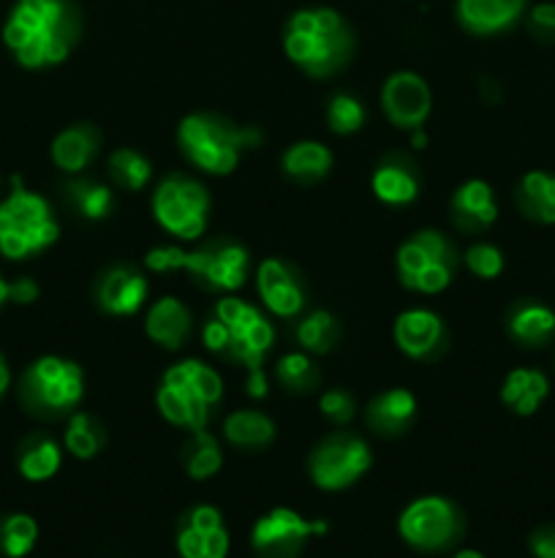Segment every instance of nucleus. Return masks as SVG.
Here are the masks:
<instances>
[{"label":"nucleus","mask_w":555,"mask_h":558,"mask_svg":"<svg viewBox=\"0 0 555 558\" xmlns=\"http://www.w3.org/2000/svg\"><path fill=\"white\" fill-rule=\"evenodd\" d=\"M194 330V316L188 305L177 298H161L150 305L145 319V332L152 343L163 349H180Z\"/></svg>","instance_id":"obj_19"},{"label":"nucleus","mask_w":555,"mask_h":558,"mask_svg":"<svg viewBox=\"0 0 555 558\" xmlns=\"http://www.w3.org/2000/svg\"><path fill=\"white\" fill-rule=\"evenodd\" d=\"M321 414L326 420H332L335 425H346L348 420L357 414V407H354V398L343 390H326L319 401Z\"/></svg>","instance_id":"obj_40"},{"label":"nucleus","mask_w":555,"mask_h":558,"mask_svg":"<svg viewBox=\"0 0 555 558\" xmlns=\"http://www.w3.org/2000/svg\"><path fill=\"white\" fill-rule=\"evenodd\" d=\"M63 456H60L58 441L44 434L27 436L16 450V469L27 483H47L58 474Z\"/></svg>","instance_id":"obj_24"},{"label":"nucleus","mask_w":555,"mask_h":558,"mask_svg":"<svg viewBox=\"0 0 555 558\" xmlns=\"http://www.w3.org/2000/svg\"><path fill=\"white\" fill-rule=\"evenodd\" d=\"M183 463L190 480H210L221 472L223 452L205 428L190 430V439L183 447Z\"/></svg>","instance_id":"obj_31"},{"label":"nucleus","mask_w":555,"mask_h":558,"mask_svg":"<svg viewBox=\"0 0 555 558\" xmlns=\"http://www.w3.org/2000/svg\"><path fill=\"white\" fill-rule=\"evenodd\" d=\"M509 332L522 347H544L555 336V314L547 305L526 300V303L515 305V311H511Z\"/></svg>","instance_id":"obj_26"},{"label":"nucleus","mask_w":555,"mask_h":558,"mask_svg":"<svg viewBox=\"0 0 555 558\" xmlns=\"http://www.w3.org/2000/svg\"><path fill=\"white\" fill-rule=\"evenodd\" d=\"M82 396H85V374L79 365L65 357L47 354L22 374L20 398L33 417H63L76 409Z\"/></svg>","instance_id":"obj_7"},{"label":"nucleus","mask_w":555,"mask_h":558,"mask_svg":"<svg viewBox=\"0 0 555 558\" xmlns=\"http://www.w3.org/2000/svg\"><path fill=\"white\" fill-rule=\"evenodd\" d=\"M526 0H457V20L477 36H493L517 22Z\"/></svg>","instance_id":"obj_20"},{"label":"nucleus","mask_w":555,"mask_h":558,"mask_svg":"<svg viewBox=\"0 0 555 558\" xmlns=\"http://www.w3.org/2000/svg\"><path fill=\"white\" fill-rule=\"evenodd\" d=\"M103 441H107L103 425L98 423L96 417H90V414H74L63 436L65 450H69L74 458H79V461H90V458H96L98 452H101Z\"/></svg>","instance_id":"obj_33"},{"label":"nucleus","mask_w":555,"mask_h":558,"mask_svg":"<svg viewBox=\"0 0 555 558\" xmlns=\"http://www.w3.org/2000/svg\"><path fill=\"white\" fill-rule=\"evenodd\" d=\"M5 303H9V283H5L3 278H0V308H3Z\"/></svg>","instance_id":"obj_48"},{"label":"nucleus","mask_w":555,"mask_h":558,"mask_svg":"<svg viewBox=\"0 0 555 558\" xmlns=\"http://www.w3.org/2000/svg\"><path fill=\"white\" fill-rule=\"evenodd\" d=\"M446 330L439 314L428 308L403 311L395 322V343L411 360H428L444 349Z\"/></svg>","instance_id":"obj_17"},{"label":"nucleus","mask_w":555,"mask_h":558,"mask_svg":"<svg viewBox=\"0 0 555 558\" xmlns=\"http://www.w3.org/2000/svg\"><path fill=\"white\" fill-rule=\"evenodd\" d=\"M215 316L229 330V357L239 360L248 371L261 368L272 347V338H275L264 314L245 300L226 294L218 300Z\"/></svg>","instance_id":"obj_12"},{"label":"nucleus","mask_w":555,"mask_h":558,"mask_svg":"<svg viewBox=\"0 0 555 558\" xmlns=\"http://www.w3.org/2000/svg\"><path fill=\"white\" fill-rule=\"evenodd\" d=\"M180 558H226L229 532L215 507L196 505L183 515L177 529Z\"/></svg>","instance_id":"obj_15"},{"label":"nucleus","mask_w":555,"mask_h":558,"mask_svg":"<svg viewBox=\"0 0 555 558\" xmlns=\"http://www.w3.org/2000/svg\"><path fill=\"white\" fill-rule=\"evenodd\" d=\"M145 262L152 272H190L199 287L212 289V292H234L243 287L250 265L248 251L237 243H226V240H218V243L196 251L161 245V248L147 251Z\"/></svg>","instance_id":"obj_5"},{"label":"nucleus","mask_w":555,"mask_h":558,"mask_svg":"<svg viewBox=\"0 0 555 558\" xmlns=\"http://www.w3.org/2000/svg\"><path fill=\"white\" fill-rule=\"evenodd\" d=\"M275 374L278 379H281V385L294 392L299 390L308 392L319 385V371H316V365L310 363L308 354H299V352L283 354L275 365Z\"/></svg>","instance_id":"obj_37"},{"label":"nucleus","mask_w":555,"mask_h":558,"mask_svg":"<svg viewBox=\"0 0 555 558\" xmlns=\"http://www.w3.org/2000/svg\"><path fill=\"white\" fill-rule=\"evenodd\" d=\"M9 300L16 305H30L38 300V287L33 278H20V281L9 283Z\"/></svg>","instance_id":"obj_44"},{"label":"nucleus","mask_w":555,"mask_h":558,"mask_svg":"<svg viewBox=\"0 0 555 558\" xmlns=\"http://www.w3.org/2000/svg\"><path fill=\"white\" fill-rule=\"evenodd\" d=\"M79 38V16L69 0H20L3 27V41L25 69L63 63Z\"/></svg>","instance_id":"obj_1"},{"label":"nucleus","mask_w":555,"mask_h":558,"mask_svg":"<svg viewBox=\"0 0 555 558\" xmlns=\"http://www.w3.org/2000/svg\"><path fill=\"white\" fill-rule=\"evenodd\" d=\"M201 341H205V347L210 349V352L215 354H226L229 352V330L226 325H223L221 319H210L205 325V330H201Z\"/></svg>","instance_id":"obj_42"},{"label":"nucleus","mask_w":555,"mask_h":558,"mask_svg":"<svg viewBox=\"0 0 555 558\" xmlns=\"http://www.w3.org/2000/svg\"><path fill=\"white\" fill-rule=\"evenodd\" d=\"M152 216L180 240H199L210 221V194L188 174H169L152 194Z\"/></svg>","instance_id":"obj_10"},{"label":"nucleus","mask_w":555,"mask_h":558,"mask_svg":"<svg viewBox=\"0 0 555 558\" xmlns=\"http://www.w3.org/2000/svg\"><path fill=\"white\" fill-rule=\"evenodd\" d=\"M283 49L305 74L332 76L351 60L354 36L337 11L303 9L288 20Z\"/></svg>","instance_id":"obj_2"},{"label":"nucleus","mask_w":555,"mask_h":558,"mask_svg":"<svg viewBox=\"0 0 555 558\" xmlns=\"http://www.w3.org/2000/svg\"><path fill=\"white\" fill-rule=\"evenodd\" d=\"M381 109L397 129H422L430 109H433V93L419 74L397 71L381 87Z\"/></svg>","instance_id":"obj_14"},{"label":"nucleus","mask_w":555,"mask_h":558,"mask_svg":"<svg viewBox=\"0 0 555 558\" xmlns=\"http://www.w3.org/2000/svg\"><path fill=\"white\" fill-rule=\"evenodd\" d=\"M452 558H484L482 554H479V550H471V548H466V550H457L455 556Z\"/></svg>","instance_id":"obj_49"},{"label":"nucleus","mask_w":555,"mask_h":558,"mask_svg":"<svg viewBox=\"0 0 555 558\" xmlns=\"http://www.w3.org/2000/svg\"><path fill=\"white\" fill-rule=\"evenodd\" d=\"M11 185V194L0 202V254L5 259H27L47 251L60 238V227L44 196L27 191L20 178Z\"/></svg>","instance_id":"obj_6"},{"label":"nucleus","mask_w":555,"mask_h":558,"mask_svg":"<svg viewBox=\"0 0 555 558\" xmlns=\"http://www.w3.org/2000/svg\"><path fill=\"white\" fill-rule=\"evenodd\" d=\"M326 123L335 134H354V131L362 129L365 123V107L348 93H341L330 101L326 107Z\"/></svg>","instance_id":"obj_38"},{"label":"nucleus","mask_w":555,"mask_h":558,"mask_svg":"<svg viewBox=\"0 0 555 558\" xmlns=\"http://www.w3.org/2000/svg\"><path fill=\"white\" fill-rule=\"evenodd\" d=\"M531 31L542 41H555V3H539L531 11Z\"/></svg>","instance_id":"obj_41"},{"label":"nucleus","mask_w":555,"mask_h":558,"mask_svg":"<svg viewBox=\"0 0 555 558\" xmlns=\"http://www.w3.org/2000/svg\"><path fill=\"white\" fill-rule=\"evenodd\" d=\"M147 292H150V287H147V278L139 270L128 265H118L101 276L96 298L107 314L131 316L145 305Z\"/></svg>","instance_id":"obj_18"},{"label":"nucleus","mask_w":555,"mask_h":558,"mask_svg":"<svg viewBox=\"0 0 555 558\" xmlns=\"http://www.w3.org/2000/svg\"><path fill=\"white\" fill-rule=\"evenodd\" d=\"M515 202L531 221L555 223V178L547 172H528L517 185Z\"/></svg>","instance_id":"obj_25"},{"label":"nucleus","mask_w":555,"mask_h":558,"mask_svg":"<svg viewBox=\"0 0 555 558\" xmlns=\"http://www.w3.org/2000/svg\"><path fill=\"white\" fill-rule=\"evenodd\" d=\"M332 169V153L321 142H297L283 153V172L299 183L321 180Z\"/></svg>","instance_id":"obj_29"},{"label":"nucleus","mask_w":555,"mask_h":558,"mask_svg":"<svg viewBox=\"0 0 555 558\" xmlns=\"http://www.w3.org/2000/svg\"><path fill=\"white\" fill-rule=\"evenodd\" d=\"M98 147H101V134L96 125L79 123L71 129L60 131L52 142V161L63 172L76 174L96 158Z\"/></svg>","instance_id":"obj_22"},{"label":"nucleus","mask_w":555,"mask_h":558,"mask_svg":"<svg viewBox=\"0 0 555 558\" xmlns=\"http://www.w3.org/2000/svg\"><path fill=\"white\" fill-rule=\"evenodd\" d=\"M466 267L473 276L490 281V278H495L504 270V256H501V251L495 248V245L477 243L466 251Z\"/></svg>","instance_id":"obj_39"},{"label":"nucleus","mask_w":555,"mask_h":558,"mask_svg":"<svg viewBox=\"0 0 555 558\" xmlns=\"http://www.w3.org/2000/svg\"><path fill=\"white\" fill-rule=\"evenodd\" d=\"M411 145L417 147V150H422V147L428 145V134H424L422 129H414L411 131Z\"/></svg>","instance_id":"obj_47"},{"label":"nucleus","mask_w":555,"mask_h":558,"mask_svg":"<svg viewBox=\"0 0 555 558\" xmlns=\"http://www.w3.org/2000/svg\"><path fill=\"white\" fill-rule=\"evenodd\" d=\"M373 456L370 447L359 436L335 434L326 436L313 450L308 461L310 480L321 490H343L351 488L359 477L370 469Z\"/></svg>","instance_id":"obj_11"},{"label":"nucleus","mask_w":555,"mask_h":558,"mask_svg":"<svg viewBox=\"0 0 555 558\" xmlns=\"http://www.w3.org/2000/svg\"><path fill=\"white\" fill-rule=\"evenodd\" d=\"M414 414H417V398L408 390H390L381 392L373 403L365 412L370 428L381 436H400L406 434L408 425L414 423Z\"/></svg>","instance_id":"obj_23"},{"label":"nucleus","mask_w":555,"mask_h":558,"mask_svg":"<svg viewBox=\"0 0 555 558\" xmlns=\"http://www.w3.org/2000/svg\"><path fill=\"white\" fill-rule=\"evenodd\" d=\"M38 543V523L25 512L0 518V556L25 558Z\"/></svg>","instance_id":"obj_32"},{"label":"nucleus","mask_w":555,"mask_h":558,"mask_svg":"<svg viewBox=\"0 0 555 558\" xmlns=\"http://www.w3.org/2000/svg\"><path fill=\"white\" fill-rule=\"evenodd\" d=\"M528 548H531L533 558H555V523L539 526L528 539Z\"/></svg>","instance_id":"obj_43"},{"label":"nucleus","mask_w":555,"mask_h":558,"mask_svg":"<svg viewBox=\"0 0 555 558\" xmlns=\"http://www.w3.org/2000/svg\"><path fill=\"white\" fill-rule=\"evenodd\" d=\"M180 147L194 167L207 174H229L237 169L239 156L248 147L259 145L261 134L256 129H243L221 114L196 112L183 118L177 129Z\"/></svg>","instance_id":"obj_3"},{"label":"nucleus","mask_w":555,"mask_h":558,"mask_svg":"<svg viewBox=\"0 0 555 558\" xmlns=\"http://www.w3.org/2000/svg\"><path fill=\"white\" fill-rule=\"evenodd\" d=\"M256 287H259V298L264 300L267 308L275 316L292 319L303 311L305 292L299 287V278L292 265L283 259H264L256 270Z\"/></svg>","instance_id":"obj_16"},{"label":"nucleus","mask_w":555,"mask_h":558,"mask_svg":"<svg viewBox=\"0 0 555 558\" xmlns=\"http://www.w3.org/2000/svg\"><path fill=\"white\" fill-rule=\"evenodd\" d=\"M324 521H308L288 507H275L250 529V548L259 558H299L316 534H324Z\"/></svg>","instance_id":"obj_13"},{"label":"nucleus","mask_w":555,"mask_h":558,"mask_svg":"<svg viewBox=\"0 0 555 558\" xmlns=\"http://www.w3.org/2000/svg\"><path fill=\"white\" fill-rule=\"evenodd\" d=\"M397 534L419 554H444L466 534V518L455 501L444 496H422L397 518Z\"/></svg>","instance_id":"obj_9"},{"label":"nucleus","mask_w":555,"mask_h":558,"mask_svg":"<svg viewBox=\"0 0 555 558\" xmlns=\"http://www.w3.org/2000/svg\"><path fill=\"white\" fill-rule=\"evenodd\" d=\"M337 336H341V327H337L335 316L326 314V311H316L308 319L299 322L297 338L308 352L313 354H326L335 347Z\"/></svg>","instance_id":"obj_34"},{"label":"nucleus","mask_w":555,"mask_h":558,"mask_svg":"<svg viewBox=\"0 0 555 558\" xmlns=\"http://www.w3.org/2000/svg\"><path fill=\"white\" fill-rule=\"evenodd\" d=\"M9 385H11V371H9V365H5L3 354H0V398L5 396Z\"/></svg>","instance_id":"obj_46"},{"label":"nucleus","mask_w":555,"mask_h":558,"mask_svg":"<svg viewBox=\"0 0 555 558\" xmlns=\"http://www.w3.org/2000/svg\"><path fill=\"white\" fill-rule=\"evenodd\" d=\"M71 202H74L76 210L82 213L90 221H101L112 213V191L101 183H92V180H76V183L69 185Z\"/></svg>","instance_id":"obj_36"},{"label":"nucleus","mask_w":555,"mask_h":558,"mask_svg":"<svg viewBox=\"0 0 555 558\" xmlns=\"http://www.w3.org/2000/svg\"><path fill=\"white\" fill-rule=\"evenodd\" d=\"M370 185H373V194L379 196L381 202H386V205H408V202L417 199L419 194V183L417 178H414V172L408 167H403V163H381L379 169L373 172V180H370Z\"/></svg>","instance_id":"obj_30"},{"label":"nucleus","mask_w":555,"mask_h":558,"mask_svg":"<svg viewBox=\"0 0 555 558\" xmlns=\"http://www.w3.org/2000/svg\"><path fill=\"white\" fill-rule=\"evenodd\" d=\"M547 390L550 387L544 374L520 368L511 371V374L506 376L504 387H501V401H504L511 412L520 414V417H528V414L536 412L539 403L547 398Z\"/></svg>","instance_id":"obj_27"},{"label":"nucleus","mask_w":555,"mask_h":558,"mask_svg":"<svg viewBox=\"0 0 555 558\" xmlns=\"http://www.w3.org/2000/svg\"><path fill=\"white\" fill-rule=\"evenodd\" d=\"M248 396L250 398H264L267 396V379L261 368H254L248 376Z\"/></svg>","instance_id":"obj_45"},{"label":"nucleus","mask_w":555,"mask_h":558,"mask_svg":"<svg viewBox=\"0 0 555 558\" xmlns=\"http://www.w3.org/2000/svg\"><path fill=\"white\" fill-rule=\"evenodd\" d=\"M457 251L439 229H422L397 251V276L403 287L419 294H441L455 278Z\"/></svg>","instance_id":"obj_8"},{"label":"nucleus","mask_w":555,"mask_h":558,"mask_svg":"<svg viewBox=\"0 0 555 558\" xmlns=\"http://www.w3.org/2000/svg\"><path fill=\"white\" fill-rule=\"evenodd\" d=\"M498 218L493 189L484 180H468L452 196V221L462 232L488 229Z\"/></svg>","instance_id":"obj_21"},{"label":"nucleus","mask_w":555,"mask_h":558,"mask_svg":"<svg viewBox=\"0 0 555 558\" xmlns=\"http://www.w3.org/2000/svg\"><path fill=\"white\" fill-rule=\"evenodd\" d=\"M223 436L229 439V445L239 447V450H259V447H267L275 439V425L267 414L243 409V412L229 414L226 425H223Z\"/></svg>","instance_id":"obj_28"},{"label":"nucleus","mask_w":555,"mask_h":558,"mask_svg":"<svg viewBox=\"0 0 555 558\" xmlns=\"http://www.w3.org/2000/svg\"><path fill=\"white\" fill-rule=\"evenodd\" d=\"M221 376L201 360H185L163 374L156 403L166 423L185 430H201L210 423L212 407L221 401Z\"/></svg>","instance_id":"obj_4"},{"label":"nucleus","mask_w":555,"mask_h":558,"mask_svg":"<svg viewBox=\"0 0 555 558\" xmlns=\"http://www.w3.org/2000/svg\"><path fill=\"white\" fill-rule=\"evenodd\" d=\"M109 172H112V178L118 180V185H123V189L141 191L147 185V180H150L152 169L150 161H147L141 153L123 147V150H114L112 156H109Z\"/></svg>","instance_id":"obj_35"}]
</instances>
